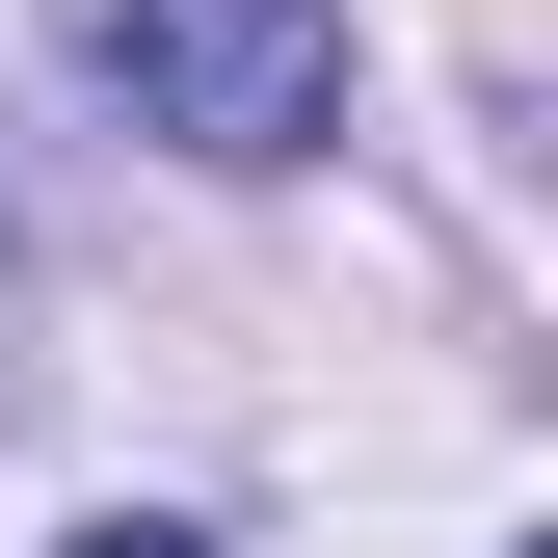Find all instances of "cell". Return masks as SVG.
Segmentation results:
<instances>
[{"mask_svg": "<svg viewBox=\"0 0 558 558\" xmlns=\"http://www.w3.org/2000/svg\"><path fill=\"white\" fill-rule=\"evenodd\" d=\"M81 53L186 160H319L345 133V0H81Z\"/></svg>", "mask_w": 558, "mask_h": 558, "instance_id": "obj_1", "label": "cell"}, {"mask_svg": "<svg viewBox=\"0 0 558 558\" xmlns=\"http://www.w3.org/2000/svg\"><path fill=\"white\" fill-rule=\"evenodd\" d=\"M53 558H214V532H160V506H107V532H53Z\"/></svg>", "mask_w": 558, "mask_h": 558, "instance_id": "obj_2", "label": "cell"}]
</instances>
